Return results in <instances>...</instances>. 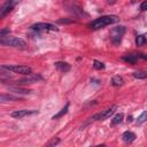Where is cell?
<instances>
[{
  "label": "cell",
  "mask_w": 147,
  "mask_h": 147,
  "mask_svg": "<svg viewBox=\"0 0 147 147\" xmlns=\"http://www.w3.org/2000/svg\"><path fill=\"white\" fill-rule=\"evenodd\" d=\"M69 106H70V105H69V103H67V105H65V106H64V107H63V108H62V109H61L56 115H54L52 118H53V119H57V118L62 117L63 115H65V114L68 113V110H69Z\"/></svg>",
  "instance_id": "9a60e30c"
},
{
  "label": "cell",
  "mask_w": 147,
  "mask_h": 147,
  "mask_svg": "<svg viewBox=\"0 0 147 147\" xmlns=\"http://www.w3.org/2000/svg\"><path fill=\"white\" fill-rule=\"evenodd\" d=\"M133 77H136L138 79H145L147 77V72L146 71H136V72H133Z\"/></svg>",
  "instance_id": "d6986e66"
},
{
  "label": "cell",
  "mask_w": 147,
  "mask_h": 147,
  "mask_svg": "<svg viewBox=\"0 0 147 147\" xmlns=\"http://www.w3.org/2000/svg\"><path fill=\"white\" fill-rule=\"evenodd\" d=\"M57 23H60V24H70V23H74V20H70V18H60V20H57Z\"/></svg>",
  "instance_id": "44dd1931"
},
{
  "label": "cell",
  "mask_w": 147,
  "mask_h": 147,
  "mask_svg": "<svg viewBox=\"0 0 147 147\" xmlns=\"http://www.w3.org/2000/svg\"><path fill=\"white\" fill-rule=\"evenodd\" d=\"M17 100H18V96H15L11 94H0V102H11Z\"/></svg>",
  "instance_id": "7c38bea8"
},
{
  "label": "cell",
  "mask_w": 147,
  "mask_h": 147,
  "mask_svg": "<svg viewBox=\"0 0 147 147\" xmlns=\"http://www.w3.org/2000/svg\"><path fill=\"white\" fill-rule=\"evenodd\" d=\"M93 67H94L95 69H98V70H101V69L105 68V64H103L102 62H100V61L94 60V61H93Z\"/></svg>",
  "instance_id": "ffe728a7"
},
{
  "label": "cell",
  "mask_w": 147,
  "mask_h": 147,
  "mask_svg": "<svg viewBox=\"0 0 147 147\" xmlns=\"http://www.w3.org/2000/svg\"><path fill=\"white\" fill-rule=\"evenodd\" d=\"M32 30H37V31H57L59 29L51 23H45V22H39V23H34L33 25H31Z\"/></svg>",
  "instance_id": "8992f818"
},
{
  "label": "cell",
  "mask_w": 147,
  "mask_h": 147,
  "mask_svg": "<svg viewBox=\"0 0 147 147\" xmlns=\"http://www.w3.org/2000/svg\"><path fill=\"white\" fill-rule=\"evenodd\" d=\"M116 109H117V106L114 105V106H111V107H109V108L102 110L101 113L95 114L94 116H92V117L90 118V122H92V121H103V119H107V118H109V117L116 111Z\"/></svg>",
  "instance_id": "5b68a950"
},
{
  "label": "cell",
  "mask_w": 147,
  "mask_h": 147,
  "mask_svg": "<svg viewBox=\"0 0 147 147\" xmlns=\"http://www.w3.org/2000/svg\"><path fill=\"white\" fill-rule=\"evenodd\" d=\"M123 83H124V80H123V78L119 77V76H114V77L111 78V84H113L114 86H121V85H123Z\"/></svg>",
  "instance_id": "2e32d148"
},
{
  "label": "cell",
  "mask_w": 147,
  "mask_h": 147,
  "mask_svg": "<svg viewBox=\"0 0 147 147\" xmlns=\"http://www.w3.org/2000/svg\"><path fill=\"white\" fill-rule=\"evenodd\" d=\"M138 59H139V55H138V54H127V55L123 56V60H124V61H126V62H129V63H132V64L136 63Z\"/></svg>",
  "instance_id": "4fadbf2b"
},
{
  "label": "cell",
  "mask_w": 147,
  "mask_h": 147,
  "mask_svg": "<svg viewBox=\"0 0 147 147\" xmlns=\"http://www.w3.org/2000/svg\"><path fill=\"white\" fill-rule=\"evenodd\" d=\"M1 68L3 70H8V71H13L15 74H21V75H30L32 72V69L28 65H1Z\"/></svg>",
  "instance_id": "277c9868"
},
{
  "label": "cell",
  "mask_w": 147,
  "mask_h": 147,
  "mask_svg": "<svg viewBox=\"0 0 147 147\" xmlns=\"http://www.w3.org/2000/svg\"><path fill=\"white\" fill-rule=\"evenodd\" d=\"M0 44L5 45V46H11V47H20V48H24L26 46L25 41L21 38H16V37H8V36H2L0 37Z\"/></svg>",
  "instance_id": "7a4b0ae2"
},
{
  "label": "cell",
  "mask_w": 147,
  "mask_h": 147,
  "mask_svg": "<svg viewBox=\"0 0 147 147\" xmlns=\"http://www.w3.org/2000/svg\"><path fill=\"white\" fill-rule=\"evenodd\" d=\"M140 9H141V10H146V9H147V1H142V2H141Z\"/></svg>",
  "instance_id": "cb8c5ba5"
},
{
  "label": "cell",
  "mask_w": 147,
  "mask_h": 147,
  "mask_svg": "<svg viewBox=\"0 0 147 147\" xmlns=\"http://www.w3.org/2000/svg\"><path fill=\"white\" fill-rule=\"evenodd\" d=\"M106 2L109 3V5H114V3L116 2V0H106Z\"/></svg>",
  "instance_id": "4316f807"
},
{
  "label": "cell",
  "mask_w": 147,
  "mask_h": 147,
  "mask_svg": "<svg viewBox=\"0 0 147 147\" xmlns=\"http://www.w3.org/2000/svg\"><path fill=\"white\" fill-rule=\"evenodd\" d=\"M60 142V139L59 138H53L48 144H47V146H55V145H57Z\"/></svg>",
  "instance_id": "603a6c76"
},
{
  "label": "cell",
  "mask_w": 147,
  "mask_h": 147,
  "mask_svg": "<svg viewBox=\"0 0 147 147\" xmlns=\"http://www.w3.org/2000/svg\"><path fill=\"white\" fill-rule=\"evenodd\" d=\"M122 139H123V141L124 142H132V141H134V139H136V134L133 133V132H131V131H125L123 134H122Z\"/></svg>",
  "instance_id": "8fae6325"
},
{
  "label": "cell",
  "mask_w": 147,
  "mask_h": 147,
  "mask_svg": "<svg viewBox=\"0 0 147 147\" xmlns=\"http://www.w3.org/2000/svg\"><path fill=\"white\" fill-rule=\"evenodd\" d=\"M122 119H123V114H117V115H115L114 116V118L111 119V125H116V124H119L121 122H122Z\"/></svg>",
  "instance_id": "e0dca14e"
},
{
  "label": "cell",
  "mask_w": 147,
  "mask_h": 147,
  "mask_svg": "<svg viewBox=\"0 0 147 147\" xmlns=\"http://www.w3.org/2000/svg\"><path fill=\"white\" fill-rule=\"evenodd\" d=\"M13 8H14V6L13 5H10L9 2H5V5L0 8V16L1 17H3V16H6L7 14H9L11 10H13Z\"/></svg>",
  "instance_id": "9c48e42d"
},
{
  "label": "cell",
  "mask_w": 147,
  "mask_h": 147,
  "mask_svg": "<svg viewBox=\"0 0 147 147\" xmlns=\"http://www.w3.org/2000/svg\"><path fill=\"white\" fill-rule=\"evenodd\" d=\"M55 68L62 72H67L70 70V64H68L67 62H62V61H59V62H55L54 63Z\"/></svg>",
  "instance_id": "30bf717a"
},
{
  "label": "cell",
  "mask_w": 147,
  "mask_h": 147,
  "mask_svg": "<svg viewBox=\"0 0 147 147\" xmlns=\"http://www.w3.org/2000/svg\"><path fill=\"white\" fill-rule=\"evenodd\" d=\"M7 33H9V29L7 28V29H3L2 31H0V36H5V34H7Z\"/></svg>",
  "instance_id": "484cf974"
},
{
  "label": "cell",
  "mask_w": 147,
  "mask_h": 147,
  "mask_svg": "<svg viewBox=\"0 0 147 147\" xmlns=\"http://www.w3.org/2000/svg\"><path fill=\"white\" fill-rule=\"evenodd\" d=\"M41 79H42V78H41L40 75H34V74L31 72L30 75H28L26 78L20 79V80L17 82V84H31V83H36V82L41 80Z\"/></svg>",
  "instance_id": "ba28073f"
},
{
  "label": "cell",
  "mask_w": 147,
  "mask_h": 147,
  "mask_svg": "<svg viewBox=\"0 0 147 147\" xmlns=\"http://www.w3.org/2000/svg\"><path fill=\"white\" fill-rule=\"evenodd\" d=\"M7 2H9L10 5H13V6L15 7V6H16L18 2H21V0H7Z\"/></svg>",
  "instance_id": "d4e9b609"
},
{
  "label": "cell",
  "mask_w": 147,
  "mask_h": 147,
  "mask_svg": "<svg viewBox=\"0 0 147 147\" xmlns=\"http://www.w3.org/2000/svg\"><path fill=\"white\" fill-rule=\"evenodd\" d=\"M34 114H38V110H28V109H22V110H15L11 113V116L15 117V118H23L25 116H30V115H34Z\"/></svg>",
  "instance_id": "52a82bcc"
},
{
  "label": "cell",
  "mask_w": 147,
  "mask_h": 147,
  "mask_svg": "<svg viewBox=\"0 0 147 147\" xmlns=\"http://www.w3.org/2000/svg\"><path fill=\"white\" fill-rule=\"evenodd\" d=\"M2 70H3V69H2V68H1V67H0V71H2Z\"/></svg>",
  "instance_id": "83f0119b"
},
{
  "label": "cell",
  "mask_w": 147,
  "mask_h": 147,
  "mask_svg": "<svg viewBox=\"0 0 147 147\" xmlns=\"http://www.w3.org/2000/svg\"><path fill=\"white\" fill-rule=\"evenodd\" d=\"M125 33V26H116V28H113L111 31H110V40L114 45H118L121 41H122V38Z\"/></svg>",
  "instance_id": "3957f363"
},
{
  "label": "cell",
  "mask_w": 147,
  "mask_h": 147,
  "mask_svg": "<svg viewBox=\"0 0 147 147\" xmlns=\"http://www.w3.org/2000/svg\"><path fill=\"white\" fill-rule=\"evenodd\" d=\"M118 21H119V18H118V16H116V15H106V16H101V17H99V18L92 21V22L88 24V26H90L91 29H93V30H98V29L105 28V26H107V25H110V24H113V23H116V22H118Z\"/></svg>",
  "instance_id": "6da1fadb"
},
{
  "label": "cell",
  "mask_w": 147,
  "mask_h": 147,
  "mask_svg": "<svg viewBox=\"0 0 147 147\" xmlns=\"http://www.w3.org/2000/svg\"><path fill=\"white\" fill-rule=\"evenodd\" d=\"M145 42H146V37L144 36V34H140V36H138L137 37V39H136V44H137V46H142V45H145Z\"/></svg>",
  "instance_id": "ac0fdd59"
},
{
  "label": "cell",
  "mask_w": 147,
  "mask_h": 147,
  "mask_svg": "<svg viewBox=\"0 0 147 147\" xmlns=\"http://www.w3.org/2000/svg\"><path fill=\"white\" fill-rule=\"evenodd\" d=\"M146 115H147V114H146V111H144V113H142V114H141V115H140V116L138 117V119H137V122H138L139 124H141V123H144V122H145V119H146Z\"/></svg>",
  "instance_id": "7402d4cb"
},
{
  "label": "cell",
  "mask_w": 147,
  "mask_h": 147,
  "mask_svg": "<svg viewBox=\"0 0 147 147\" xmlns=\"http://www.w3.org/2000/svg\"><path fill=\"white\" fill-rule=\"evenodd\" d=\"M9 91L16 93V94H30L31 91L30 90H25V88H21V87H9Z\"/></svg>",
  "instance_id": "5bb4252c"
}]
</instances>
